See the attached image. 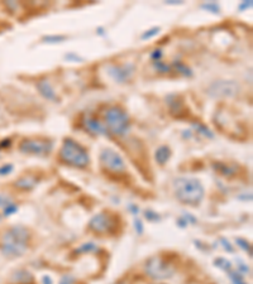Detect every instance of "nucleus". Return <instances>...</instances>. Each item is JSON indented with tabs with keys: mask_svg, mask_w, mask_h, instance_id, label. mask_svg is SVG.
<instances>
[{
	"mask_svg": "<svg viewBox=\"0 0 253 284\" xmlns=\"http://www.w3.org/2000/svg\"><path fill=\"white\" fill-rule=\"evenodd\" d=\"M29 239L30 234L24 226H13L3 235L0 250L7 257H20L27 252Z\"/></svg>",
	"mask_w": 253,
	"mask_h": 284,
	"instance_id": "nucleus-1",
	"label": "nucleus"
},
{
	"mask_svg": "<svg viewBox=\"0 0 253 284\" xmlns=\"http://www.w3.org/2000/svg\"><path fill=\"white\" fill-rule=\"evenodd\" d=\"M175 193L184 205L196 206L204 197V187L195 178H179L175 183Z\"/></svg>",
	"mask_w": 253,
	"mask_h": 284,
	"instance_id": "nucleus-2",
	"label": "nucleus"
},
{
	"mask_svg": "<svg viewBox=\"0 0 253 284\" xmlns=\"http://www.w3.org/2000/svg\"><path fill=\"white\" fill-rule=\"evenodd\" d=\"M58 157H60V161L64 162L65 164L76 167V168H85L90 162L86 149L70 138L64 140Z\"/></svg>",
	"mask_w": 253,
	"mask_h": 284,
	"instance_id": "nucleus-3",
	"label": "nucleus"
},
{
	"mask_svg": "<svg viewBox=\"0 0 253 284\" xmlns=\"http://www.w3.org/2000/svg\"><path fill=\"white\" fill-rule=\"evenodd\" d=\"M105 120H107V126L113 134L115 135H124L129 129V120L128 114L122 106L109 108L105 113Z\"/></svg>",
	"mask_w": 253,
	"mask_h": 284,
	"instance_id": "nucleus-4",
	"label": "nucleus"
},
{
	"mask_svg": "<svg viewBox=\"0 0 253 284\" xmlns=\"http://www.w3.org/2000/svg\"><path fill=\"white\" fill-rule=\"evenodd\" d=\"M147 274L151 278L157 280L167 279V278L172 277L175 272V268L171 263L165 260L162 257H154L147 263L146 265Z\"/></svg>",
	"mask_w": 253,
	"mask_h": 284,
	"instance_id": "nucleus-5",
	"label": "nucleus"
},
{
	"mask_svg": "<svg viewBox=\"0 0 253 284\" xmlns=\"http://www.w3.org/2000/svg\"><path fill=\"white\" fill-rule=\"evenodd\" d=\"M87 229L98 235L112 234L117 229V216L109 212H100L90 220Z\"/></svg>",
	"mask_w": 253,
	"mask_h": 284,
	"instance_id": "nucleus-6",
	"label": "nucleus"
},
{
	"mask_svg": "<svg viewBox=\"0 0 253 284\" xmlns=\"http://www.w3.org/2000/svg\"><path fill=\"white\" fill-rule=\"evenodd\" d=\"M52 149V143L45 138H32L25 139L20 143L19 151L24 154H33V156H47Z\"/></svg>",
	"mask_w": 253,
	"mask_h": 284,
	"instance_id": "nucleus-7",
	"label": "nucleus"
},
{
	"mask_svg": "<svg viewBox=\"0 0 253 284\" xmlns=\"http://www.w3.org/2000/svg\"><path fill=\"white\" fill-rule=\"evenodd\" d=\"M100 164L105 170L112 173H124L126 167L122 157L113 149H104L100 154Z\"/></svg>",
	"mask_w": 253,
	"mask_h": 284,
	"instance_id": "nucleus-8",
	"label": "nucleus"
},
{
	"mask_svg": "<svg viewBox=\"0 0 253 284\" xmlns=\"http://www.w3.org/2000/svg\"><path fill=\"white\" fill-rule=\"evenodd\" d=\"M110 74L114 76V79L117 81H126L129 80V77L133 74V66L128 64V66H118L110 71Z\"/></svg>",
	"mask_w": 253,
	"mask_h": 284,
	"instance_id": "nucleus-9",
	"label": "nucleus"
},
{
	"mask_svg": "<svg viewBox=\"0 0 253 284\" xmlns=\"http://www.w3.org/2000/svg\"><path fill=\"white\" fill-rule=\"evenodd\" d=\"M37 87H38V90H40L41 94H42L43 96L46 97V99H48V100H56V94H55V91H53L52 86H51V85L48 84L47 81L40 82V84H37Z\"/></svg>",
	"mask_w": 253,
	"mask_h": 284,
	"instance_id": "nucleus-10",
	"label": "nucleus"
},
{
	"mask_svg": "<svg viewBox=\"0 0 253 284\" xmlns=\"http://www.w3.org/2000/svg\"><path fill=\"white\" fill-rule=\"evenodd\" d=\"M36 185H37V180L35 177H29V175H24L15 182V186L20 190H30Z\"/></svg>",
	"mask_w": 253,
	"mask_h": 284,
	"instance_id": "nucleus-11",
	"label": "nucleus"
},
{
	"mask_svg": "<svg viewBox=\"0 0 253 284\" xmlns=\"http://www.w3.org/2000/svg\"><path fill=\"white\" fill-rule=\"evenodd\" d=\"M170 156H171V152H170V148H167L166 146L161 147L159 151L156 152V161L159 162L161 166H164L167 161L170 159Z\"/></svg>",
	"mask_w": 253,
	"mask_h": 284,
	"instance_id": "nucleus-12",
	"label": "nucleus"
},
{
	"mask_svg": "<svg viewBox=\"0 0 253 284\" xmlns=\"http://www.w3.org/2000/svg\"><path fill=\"white\" fill-rule=\"evenodd\" d=\"M85 126H86L90 131H92V133L95 134H103V131H104V126H103L98 120H94V119H86V121H85Z\"/></svg>",
	"mask_w": 253,
	"mask_h": 284,
	"instance_id": "nucleus-13",
	"label": "nucleus"
},
{
	"mask_svg": "<svg viewBox=\"0 0 253 284\" xmlns=\"http://www.w3.org/2000/svg\"><path fill=\"white\" fill-rule=\"evenodd\" d=\"M92 250H98V246H95L92 242H87V244H82L79 249L75 250V254L82 255V254H86V253L92 252Z\"/></svg>",
	"mask_w": 253,
	"mask_h": 284,
	"instance_id": "nucleus-14",
	"label": "nucleus"
},
{
	"mask_svg": "<svg viewBox=\"0 0 253 284\" xmlns=\"http://www.w3.org/2000/svg\"><path fill=\"white\" fill-rule=\"evenodd\" d=\"M9 205H12V198L9 196L0 193V207H8Z\"/></svg>",
	"mask_w": 253,
	"mask_h": 284,
	"instance_id": "nucleus-15",
	"label": "nucleus"
},
{
	"mask_svg": "<svg viewBox=\"0 0 253 284\" xmlns=\"http://www.w3.org/2000/svg\"><path fill=\"white\" fill-rule=\"evenodd\" d=\"M75 278L72 275H64L62 279L60 280V284H75Z\"/></svg>",
	"mask_w": 253,
	"mask_h": 284,
	"instance_id": "nucleus-16",
	"label": "nucleus"
},
{
	"mask_svg": "<svg viewBox=\"0 0 253 284\" xmlns=\"http://www.w3.org/2000/svg\"><path fill=\"white\" fill-rule=\"evenodd\" d=\"M0 221H2V216H0Z\"/></svg>",
	"mask_w": 253,
	"mask_h": 284,
	"instance_id": "nucleus-17",
	"label": "nucleus"
}]
</instances>
